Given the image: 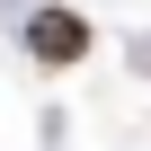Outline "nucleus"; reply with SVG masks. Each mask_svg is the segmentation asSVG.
Returning <instances> with one entry per match:
<instances>
[{
    "label": "nucleus",
    "instance_id": "nucleus-1",
    "mask_svg": "<svg viewBox=\"0 0 151 151\" xmlns=\"http://www.w3.org/2000/svg\"><path fill=\"white\" fill-rule=\"evenodd\" d=\"M27 53L53 62V71H71V62L89 53V18H80V9H36V18H27Z\"/></svg>",
    "mask_w": 151,
    "mask_h": 151
}]
</instances>
